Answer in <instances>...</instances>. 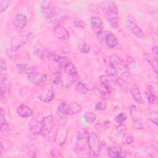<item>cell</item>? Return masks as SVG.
I'll use <instances>...</instances> for the list:
<instances>
[{
	"mask_svg": "<svg viewBox=\"0 0 158 158\" xmlns=\"http://www.w3.org/2000/svg\"><path fill=\"white\" fill-rule=\"evenodd\" d=\"M89 133L85 128H81L77 135L75 143V151L78 152L82 151L88 144Z\"/></svg>",
	"mask_w": 158,
	"mask_h": 158,
	"instance_id": "obj_1",
	"label": "cell"
},
{
	"mask_svg": "<svg viewBox=\"0 0 158 158\" xmlns=\"http://www.w3.org/2000/svg\"><path fill=\"white\" fill-rule=\"evenodd\" d=\"M88 145L91 154L93 156L98 157L99 154V139L97 135L94 133H91L89 134L88 139Z\"/></svg>",
	"mask_w": 158,
	"mask_h": 158,
	"instance_id": "obj_2",
	"label": "cell"
},
{
	"mask_svg": "<svg viewBox=\"0 0 158 158\" xmlns=\"http://www.w3.org/2000/svg\"><path fill=\"white\" fill-rule=\"evenodd\" d=\"M54 127L53 118L51 115H49L43 118L42 129L41 134L46 138L49 136Z\"/></svg>",
	"mask_w": 158,
	"mask_h": 158,
	"instance_id": "obj_3",
	"label": "cell"
},
{
	"mask_svg": "<svg viewBox=\"0 0 158 158\" xmlns=\"http://www.w3.org/2000/svg\"><path fill=\"white\" fill-rule=\"evenodd\" d=\"M36 95L40 101L44 102H50L54 98L53 91L48 88H38L36 91Z\"/></svg>",
	"mask_w": 158,
	"mask_h": 158,
	"instance_id": "obj_4",
	"label": "cell"
},
{
	"mask_svg": "<svg viewBox=\"0 0 158 158\" xmlns=\"http://www.w3.org/2000/svg\"><path fill=\"white\" fill-rule=\"evenodd\" d=\"M101 39H104L103 42L107 47L110 48H114L118 44V41L116 37L110 32H101V33L98 34V41Z\"/></svg>",
	"mask_w": 158,
	"mask_h": 158,
	"instance_id": "obj_5",
	"label": "cell"
},
{
	"mask_svg": "<svg viewBox=\"0 0 158 158\" xmlns=\"http://www.w3.org/2000/svg\"><path fill=\"white\" fill-rule=\"evenodd\" d=\"M43 118L40 117H33L29 122L28 128L30 133L35 136L41 134Z\"/></svg>",
	"mask_w": 158,
	"mask_h": 158,
	"instance_id": "obj_6",
	"label": "cell"
},
{
	"mask_svg": "<svg viewBox=\"0 0 158 158\" xmlns=\"http://www.w3.org/2000/svg\"><path fill=\"white\" fill-rule=\"evenodd\" d=\"M68 135V130L64 125L59 128L54 135V141L58 146H62L65 143Z\"/></svg>",
	"mask_w": 158,
	"mask_h": 158,
	"instance_id": "obj_7",
	"label": "cell"
},
{
	"mask_svg": "<svg viewBox=\"0 0 158 158\" xmlns=\"http://www.w3.org/2000/svg\"><path fill=\"white\" fill-rule=\"evenodd\" d=\"M28 78L34 85H43L47 81V75L41 72H33L28 75Z\"/></svg>",
	"mask_w": 158,
	"mask_h": 158,
	"instance_id": "obj_8",
	"label": "cell"
},
{
	"mask_svg": "<svg viewBox=\"0 0 158 158\" xmlns=\"http://www.w3.org/2000/svg\"><path fill=\"white\" fill-rule=\"evenodd\" d=\"M101 7L105 14V15H117V7L115 2L110 1H104L101 4Z\"/></svg>",
	"mask_w": 158,
	"mask_h": 158,
	"instance_id": "obj_9",
	"label": "cell"
},
{
	"mask_svg": "<svg viewBox=\"0 0 158 158\" xmlns=\"http://www.w3.org/2000/svg\"><path fill=\"white\" fill-rule=\"evenodd\" d=\"M28 35H20L15 37L11 41L10 48L13 50L18 51V49L23 46L28 41Z\"/></svg>",
	"mask_w": 158,
	"mask_h": 158,
	"instance_id": "obj_10",
	"label": "cell"
},
{
	"mask_svg": "<svg viewBox=\"0 0 158 158\" xmlns=\"http://www.w3.org/2000/svg\"><path fill=\"white\" fill-rule=\"evenodd\" d=\"M126 27L128 31H130L135 36L139 38H143L144 37V33L143 31L134 22L130 20L127 21L126 23Z\"/></svg>",
	"mask_w": 158,
	"mask_h": 158,
	"instance_id": "obj_11",
	"label": "cell"
},
{
	"mask_svg": "<svg viewBox=\"0 0 158 158\" xmlns=\"http://www.w3.org/2000/svg\"><path fill=\"white\" fill-rule=\"evenodd\" d=\"M109 62L110 66L115 69L116 70L117 69H120L123 67H126V64L123 61V60L121 57L115 54H112L109 57Z\"/></svg>",
	"mask_w": 158,
	"mask_h": 158,
	"instance_id": "obj_12",
	"label": "cell"
},
{
	"mask_svg": "<svg viewBox=\"0 0 158 158\" xmlns=\"http://www.w3.org/2000/svg\"><path fill=\"white\" fill-rule=\"evenodd\" d=\"M51 1H44L41 2V12L46 17L47 20L50 19L56 13V11L51 6Z\"/></svg>",
	"mask_w": 158,
	"mask_h": 158,
	"instance_id": "obj_13",
	"label": "cell"
},
{
	"mask_svg": "<svg viewBox=\"0 0 158 158\" xmlns=\"http://www.w3.org/2000/svg\"><path fill=\"white\" fill-rule=\"evenodd\" d=\"M91 27L93 31L96 33L99 34L102 32L104 25L102 19L99 17H93L91 19Z\"/></svg>",
	"mask_w": 158,
	"mask_h": 158,
	"instance_id": "obj_14",
	"label": "cell"
},
{
	"mask_svg": "<svg viewBox=\"0 0 158 158\" xmlns=\"http://www.w3.org/2000/svg\"><path fill=\"white\" fill-rule=\"evenodd\" d=\"M53 31L54 35L60 40H67L69 37V33L68 31L62 25L55 26L54 27Z\"/></svg>",
	"mask_w": 158,
	"mask_h": 158,
	"instance_id": "obj_15",
	"label": "cell"
},
{
	"mask_svg": "<svg viewBox=\"0 0 158 158\" xmlns=\"http://www.w3.org/2000/svg\"><path fill=\"white\" fill-rule=\"evenodd\" d=\"M13 23L16 28L19 29L23 28L25 27L27 23V17L23 14H17L14 18Z\"/></svg>",
	"mask_w": 158,
	"mask_h": 158,
	"instance_id": "obj_16",
	"label": "cell"
},
{
	"mask_svg": "<svg viewBox=\"0 0 158 158\" xmlns=\"http://www.w3.org/2000/svg\"><path fill=\"white\" fill-rule=\"evenodd\" d=\"M33 53L38 58L41 59H44L49 54L48 50L41 44H36L34 46Z\"/></svg>",
	"mask_w": 158,
	"mask_h": 158,
	"instance_id": "obj_17",
	"label": "cell"
},
{
	"mask_svg": "<svg viewBox=\"0 0 158 158\" xmlns=\"http://www.w3.org/2000/svg\"><path fill=\"white\" fill-rule=\"evenodd\" d=\"M17 112L19 115L23 118L29 117L33 115L32 109L25 104H21L19 106L17 109Z\"/></svg>",
	"mask_w": 158,
	"mask_h": 158,
	"instance_id": "obj_18",
	"label": "cell"
},
{
	"mask_svg": "<svg viewBox=\"0 0 158 158\" xmlns=\"http://www.w3.org/2000/svg\"><path fill=\"white\" fill-rule=\"evenodd\" d=\"M16 68L19 73L26 75H29L30 73L33 72V65L29 63L18 64L16 65Z\"/></svg>",
	"mask_w": 158,
	"mask_h": 158,
	"instance_id": "obj_19",
	"label": "cell"
},
{
	"mask_svg": "<svg viewBox=\"0 0 158 158\" xmlns=\"http://www.w3.org/2000/svg\"><path fill=\"white\" fill-rule=\"evenodd\" d=\"M81 110V106L75 101L70 102L67 105V114L68 115H74L79 112Z\"/></svg>",
	"mask_w": 158,
	"mask_h": 158,
	"instance_id": "obj_20",
	"label": "cell"
},
{
	"mask_svg": "<svg viewBox=\"0 0 158 158\" xmlns=\"http://www.w3.org/2000/svg\"><path fill=\"white\" fill-rule=\"evenodd\" d=\"M130 93L133 98L134 100L139 104H143L144 102V100L142 98L141 93L136 86H133L130 89Z\"/></svg>",
	"mask_w": 158,
	"mask_h": 158,
	"instance_id": "obj_21",
	"label": "cell"
},
{
	"mask_svg": "<svg viewBox=\"0 0 158 158\" xmlns=\"http://www.w3.org/2000/svg\"><path fill=\"white\" fill-rule=\"evenodd\" d=\"M98 91L100 96L103 99H107L110 98V89L106 85L101 83L98 86Z\"/></svg>",
	"mask_w": 158,
	"mask_h": 158,
	"instance_id": "obj_22",
	"label": "cell"
},
{
	"mask_svg": "<svg viewBox=\"0 0 158 158\" xmlns=\"http://www.w3.org/2000/svg\"><path fill=\"white\" fill-rule=\"evenodd\" d=\"M101 83L106 85L109 88H114L115 86V81L111 78V76L108 75H103L100 78Z\"/></svg>",
	"mask_w": 158,
	"mask_h": 158,
	"instance_id": "obj_23",
	"label": "cell"
},
{
	"mask_svg": "<svg viewBox=\"0 0 158 158\" xmlns=\"http://www.w3.org/2000/svg\"><path fill=\"white\" fill-rule=\"evenodd\" d=\"M121 148L118 146H112L109 147L107 154L110 157H120V154L121 152Z\"/></svg>",
	"mask_w": 158,
	"mask_h": 158,
	"instance_id": "obj_24",
	"label": "cell"
},
{
	"mask_svg": "<svg viewBox=\"0 0 158 158\" xmlns=\"http://www.w3.org/2000/svg\"><path fill=\"white\" fill-rule=\"evenodd\" d=\"M4 110L2 108L1 109V116H0V123H1V131L2 132H6L9 130V125L5 118L4 114Z\"/></svg>",
	"mask_w": 158,
	"mask_h": 158,
	"instance_id": "obj_25",
	"label": "cell"
},
{
	"mask_svg": "<svg viewBox=\"0 0 158 158\" xmlns=\"http://www.w3.org/2000/svg\"><path fill=\"white\" fill-rule=\"evenodd\" d=\"M106 17L111 27L116 28L119 27V19L117 17V15H107Z\"/></svg>",
	"mask_w": 158,
	"mask_h": 158,
	"instance_id": "obj_26",
	"label": "cell"
},
{
	"mask_svg": "<svg viewBox=\"0 0 158 158\" xmlns=\"http://www.w3.org/2000/svg\"><path fill=\"white\" fill-rule=\"evenodd\" d=\"M130 73L128 72H124L122 74V75L118 78L117 80V82L122 87H124L125 85H127V82L128 81L129 79H130Z\"/></svg>",
	"mask_w": 158,
	"mask_h": 158,
	"instance_id": "obj_27",
	"label": "cell"
},
{
	"mask_svg": "<svg viewBox=\"0 0 158 158\" xmlns=\"http://www.w3.org/2000/svg\"><path fill=\"white\" fill-rule=\"evenodd\" d=\"M146 59L150 64V65L152 67L154 71L157 74V59H156L153 56L149 55H146Z\"/></svg>",
	"mask_w": 158,
	"mask_h": 158,
	"instance_id": "obj_28",
	"label": "cell"
},
{
	"mask_svg": "<svg viewBox=\"0 0 158 158\" xmlns=\"http://www.w3.org/2000/svg\"><path fill=\"white\" fill-rule=\"evenodd\" d=\"M70 63H72L71 59L67 56H60V57L57 62V64L59 67L64 68L67 67Z\"/></svg>",
	"mask_w": 158,
	"mask_h": 158,
	"instance_id": "obj_29",
	"label": "cell"
},
{
	"mask_svg": "<svg viewBox=\"0 0 158 158\" xmlns=\"http://www.w3.org/2000/svg\"><path fill=\"white\" fill-rule=\"evenodd\" d=\"M0 72H1V80H6L7 77V67L5 62L3 59H1L0 62Z\"/></svg>",
	"mask_w": 158,
	"mask_h": 158,
	"instance_id": "obj_30",
	"label": "cell"
},
{
	"mask_svg": "<svg viewBox=\"0 0 158 158\" xmlns=\"http://www.w3.org/2000/svg\"><path fill=\"white\" fill-rule=\"evenodd\" d=\"M77 90L78 93H80L81 95H85L87 93L88 89L85 85V84L83 82H79L77 85Z\"/></svg>",
	"mask_w": 158,
	"mask_h": 158,
	"instance_id": "obj_31",
	"label": "cell"
},
{
	"mask_svg": "<svg viewBox=\"0 0 158 158\" xmlns=\"http://www.w3.org/2000/svg\"><path fill=\"white\" fill-rule=\"evenodd\" d=\"M84 118L88 123H93L95 121V120L96 118V116L93 112L88 111V112H85V114L84 115Z\"/></svg>",
	"mask_w": 158,
	"mask_h": 158,
	"instance_id": "obj_32",
	"label": "cell"
},
{
	"mask_svg": "<svg viewBox=\"0 0 158 158\" xmlns=\"http://www.w3.org/2000/svg\"><path fill=\"white\" fill-rule=\"evenodd\" d=\"M64 69L69 75L71 76L77 75V69L75 66L72 64V62L68 65L67 67H65Z\"/></svg>",
	"mask_w": 158,
	"mask_h": 158,
	"instance_id": "obj_33",
	"label": "cell"
},
{
	"mask_svg": "<svg viewBox=\"0 0 158 158\" xmlns=\"http://www.w3.org/2000/svg\"><path fill=\"white\" fill-rule=\"evenodd\" d=\"M47 57L50 61L57 63V62L58 61V60L60 57V56L59 54H57L56 52L52 51V52H49V54H48Z\"/></svg>",
	"mask_w": 158,
	"mask_h": 158,
	"instance_id": "obj_34",
	"label": "cell"
},
{
	"mask_svg": "<svg viewBox=\"0 0 158 158\" xmlns=\"http://www.w3.org/2000/svg\"><path fill=\"white\" fill-rule=\"evenodd\" d=\"M146 96L148 102L151 104H154L157 101V96L156 94L151 93L148 89V91L146 93Z\"/></svg>",
	"mask_w": 158,
	"mask_h": 158,
	"instance_id": "obj_35",
	"label": "cell"
},
{
	"mask_svg": "<svg viewBox=\"0 0 158 158\" xmlns=\"http://www.w3.org/2000/svg\"><path fill=\"white\" fill-rule=\"evenodd\" d=\"M108 149H109V146H108L106 142L102 141V143H101L99 145L98 156H99V154H104V155L105 153H107Z\"/></svg>",
	"mask_w": 158,
	"mask_h": 158,
	"instance_id": "obj_36",
	"label": "cell"
},
{
	"mask_svg": "<svg viewBox=\"0 0 158 158\" xmlns=\"http://www.w3.org/2000/svg\"><path fill=\"white\" fill-rule=\"evenodd\" d=\"M79 50L82 53L87 54L90 50V46L86 43H83L80 44Z\"/></svg>",
	"mask_w": 158,
	"mask_h": 158,
	"instance_id": "obj_37",
	"label": "cell"
},
{
	"mask_svg": "<svg viewBox=\"0 0 158 158\" xmlns=\"http://www.w3.org/2000/svg\"><path fill=\"white\" fill-rule=\"evenodd\" d=\"M127 114L124 112H122L117 115V116L115 118V120L117 123H122L127 119Z\"/></svg>",
	"mask_w": 158,
	"mask_h": 158,
	"instance_id": "obj_38",
	"label": "cell"
},
{
	"mask_svg": "<svg viewBox=\"0 0 158 158\" xmlns=\"http://www.w3.org/2000/svg\"><path fill=\"white\" fill-rule=\"evenodd\" d=\"M11 1H0V12L2 13L10 5Z\"/></svg>",
	"mask_w": 158,
	"mask_h": 158,
	"instance_id": "obj_39",
	"label": "cell"
},
{
	"mask_svg": "<svg viewBox=\"0 0 158 158\" xmlns=\"http://www.w3.org/2000/svg\"><path fill=\"white\" fill-rule=\"evenodd\" d=\"M73 25L79 28H83L85 27V23L81 19H75L73 21Z\"/></svg>",
	"mask_w": 158,
	"mask_h": 158,
	"instance_id": "obj_40",
	"label": "cell"
},
{
	"mask_svg": "<svg viewBox=\"0 0 158 158\" xmlns=\"http://www.w3.org/2000/svg\"><path fill=\"white\" fill-rule=\"evenodd\" d=\"M107 104L104 101H99L97 102V104L95 106V110H104L106 109Z\"/></svg>",
	"mask_w": 158,
	"mask_h": 158,
	"instance_id": "obj_41",
	"label": "cell"
},
{
	"mask_svg": "<svg viewBox=\"0 0 158 158\" xmlns=\"http://www.w3.org/2000/svg\"><path fill=\"white\" fill-rule=\"evenodd\" d=\"M1 96L2 97L5 96V94L7 91V85L6 83V80H1Z\"/></svg>",
	"mask_w": 158,
	"mask_h": 158,
	"instance_id": "obj_42",
	"label": "cell"
},
{
	"mask_svg": "<svg viewBox=\"0 0 158 158\" xmlns=\"http://www.w3.org/2000/svg\"><path fill=\"white\" fill-rule=\"evenodd\" d=\"M6 53H7V55L8 56V57L10 58H14L17 55V51L13 50L10 48L7 49Z\"/></svg>",
	"mask_w": 158,
	"mask_h": 158,
	"instance_id": "obj_43",
	"label": "cell"
},
{
	"mask_svg": "<svg viewBox=\"0 0 158 158\" xmlns=\"http://www.w3.org/2000/svg\"><path fill=\"white\" fill-rule=\"evenodd\" d=\"M133 127L136 130H141L143 128L142 123L138 120H134L133 121Z\"/></svg>",
	"mask_w": 158,
	"mask_h": 158,
	"instance_id": "obj_44",
	"label": "cell"
},
{
	"mask_svg": "<svg viewBox=\"0 0 158 158\" xmlns=\"http://www.w3.org/2000/svg\"><path fill=\"white\" fill-rule=\"evenodd\" d=\"M139 108H138L135 105H131L130 107V113L131 115L133 117H135L138 115V114L139 113Z\"/></svg>",
	"mask_w": 158,
	"mask_h": 158,
	"instance_id": "obj_45",
	"label": "cell"
},
{
	"mask_svg": "<svg viewBox=\"0 0 158 158\" xmlns=\"http://www.w3.org/2000/svg\"><path fill=\"white\" fill-rule=\"evenodd\" d=\"M60 77H54V78L52 82V87L54 88H58L61 85V81L60 80Z\"/></svg>",
	"mask_w": 158,
	"mask_h": 158,
	"instance_id": "obj_46",
	"label": "cell"
},
{
	"mask_svg": "<svg viewBox=\"0 0 158 158\" xmlns=\"http://www.w3.org/2000/svg\"><path fill=\"white\" fill-rule=\"evenodd\" d=\"M51 156L52 157H62L61 153L57 149H52L51 151Z\"/></svg>",
	"mask_w": 158,
	"mask_h": 158,
	"instance_id": "obj_47",
	"label": "cell"
},
{
	"mask_svg": "<svg viewBox=\"0 0 158 158\" xmlns=\"http://www.w3.org/2000/svg\"><path fill=\"white\" fill-rule=\"evenodd\" d=\"M149 119L155 124V125H157V112H152L150 117H149Z\"/></svg>",
	"mask_w": 158,
	"mask_h": 158,
	"instance_id": "obj_48",
	"label": "cell"
},
{
	"mask_svg": "<svg viewBox=\"0 0 158 158\" xmlns=\"http://www.w3.org/2000/svg\"><path fill=\"white\" fill-rule=\"evenodd\" d=\"M116 130H117V131L118 132L122 133V132L125 131L126 127H125V126L123 124L120 123V125H118L116 127Z\"/></svg>",
	"mask_w": 158,
	"mask_h": 158,
	"instance_id": "obj_49",
	"label": "cell"
},
{
	"mask_svg": "<svg viewBox=\"0 0 158 158\" xmlns=\"http://www.w3.org/2000/svg\"><path fill=\"white\" fill-rule=\"evenodd\" d=\"M134 141L133 137L131 135H128L126 138H125V143L128 144H130L131 143H132Z\"/></svg>",
	"mask_w": 158,
	"mask_h": 158,
	"instance_id": "obj_50",
	"label": "cell"
},
{
	"mask_svg": "<svg viewBox=\"0 0 158 158\" xmlns=\"http://www.w3.org/2000/svg\"><path fill=\"white\" fill-rule=\"evenodd\" d=\"M152 54H153V57H155L156 59H157V47L156 46H153L152 49Z\"/></svg>",
	"mask_w": 158,
	"mask_h": 158,
	"instance_id": "obj_51",
	"label": "cell"
},
{
	"mask_svg": "<svg viewBox=\"0 0 158 158\" xmlns=\"http://www.w3.org/2000/svg\"><path fill=\"white\" fill-rule=\"evenodd\" d=\"M128 155V152L126 151H121L120 157H125Z\"/></svg>",
	"mask_w": 158,
	"mask_h": 158,
	"instance_id": "obj_52",
	"label": "cell"
},
{
	"mask_svg": "<svg viewBox=\"0 0 158 158\" xmlns=\"http://www.w3.org/2000/svg\"><path fill=\"white\" fill-rule=\"evenodd\" d=\"M3 150H4V147H3V144H2V143L1 142V147H0V157L1 158L2 157V152H3Z\"/></svg>",
	"mask_w": 158,
	"mask_h": 158,
	"instance_id": "obj_53",
	"label": "cell"
}]
</instances>
